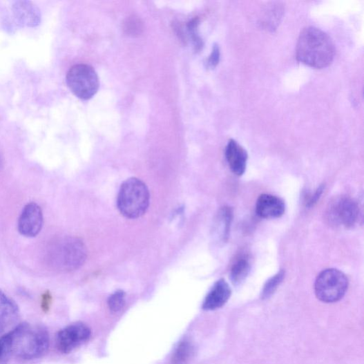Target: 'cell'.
Segmentation results:
<instances>
[{"label": "cell", "mask_w": 364, "mask_h": 364, "mask_svg": "<svg viewBox=\"0 0 364 364\" xmlns=\"http://www.w3.org/2000/svg\"><path fill=\"white\" fill-rule=\"evenodd\" d=\"M66 84L70 91L82 100L92 99L100 86L95 70L86 64L72 66L67 73Z\"/></svg>", "instance_id": "cell-6"}, {"label": "cell", "mask_w": 364, "mask_h": 364, "mask_svg": "<svg viewBox=\"0 0 364 364\" xmlns=\"http://www.w3.org/2000/svg\"><path fill=\"white\" fill-rule=\"evenodd\" d=\"M87 258L84 242L75 236H64L51 242L48 247L46 260L56 271L70 272L77 270Z\"/></svg>", "instance_id": "cell-3"}, {"label": "cell", "mask_w": 364, "mask_h": 364, "mask_svg": "<svg viewBox=\"0 0 364 364\" xmlns=\"http://www.w3.org/2000/svg\"><path fill=\"white\" fill-rule=\"evenodd\" d=\"M12 10L15 19L22 26L35 28L41 23V12L32 2H15Z\"/></svg>", "instance_id": "cell-12"}, {"label": "cell", "mask_w": 364, "mask_h": 364, "mask_svg": "<svg viewBox=\"0 0 364 364\" xmlns=\"http://www.w3.org/2000/svg\"><path fill=\"white\" fill-rule=\"evenodd\" d=\"M327 215V220L332 225L351 228L359 220L360 209L358 204L354 200L347 197H341L330 202Z\"/></svg>", "instance_id": "cell-7"}, {"label": "cell", "mask_w": 364, "mask_h": 364, "mask_svg": "<svg viewBox=\"0 0 364 364\" xmlns=\"http://www.w3.org/2000/svg\"><path fill=\"white\" fill-rule=\"evenodd\" d=\"M336 53L334 44L323 30L305 28L300 33L296 46L297 59L312 68H323L332 64Z\"/></svg>", "instance_id": "cell-1"}, {"label": "cell", "mask_w": 364, "mask_h": 364, "mask_svg": "<svg viewBox=\"0 0 364 364\" xmlns=\"http://www.w3.org/2000/svg\"><path fill=\"white\" fill-rule=\"evenodd\" d=\"M131 23H132V24H131L132 26H129L128 28V30H129L130 32H132L133 33V30H134V29H131V28H133V21H132ZM139 23V22H137V21L135 20V21H134V23H135L134 28H137V30H140V26H137V23Z\"/></svg>", "instance_id": "cell-24"}, {"label": "cell", "mask_w": 364, "mask_h": 364, "mask_svg": "<svg viewBox=\"0 0 364 364\" xmlns=\"http://www.w3.org/2000/svg\"><path fill=\"white\" fill-rule=\"evenodd\" d=\"M325 186L322 184L320 187L317 189L316 191L309 197V198L306 202L307 207L311 208L318 203V202L321 198L323 193L325 191Z\"/></svg>", "instance_id": "cell-22"}, {"label": "cell", "mask_w": 364, "mask_h": 364, "mask_svg": "<svg viewBox=\"0 0 364 364\" xmlns=\"http://www.w3.org/2000/svg\"><path fill=\"white\" fill-rule=\"evenodd\" d=\"M44 217L41 207L32 202L23 207L18 221L19 232L26 237L37 236L43 227Z\"/></svg>", "instance_id": "cell-9"}, {"label": "cell", "mask_w": 364, "mask_h": 364, "mask_svg": "<svg viewBox=\"0 0 364 364\" xmlns=\"http://www.w3.org/2000/svg\"><path fill=\"white\" fill-rule=\"evenodd\" d=\"M285 272L282 270L276 276L270 278L264 285L261 297L262 299L269 298L278 289V287L282 283L285 278Z\"/></svg>", "instance_id": "cell-18"}, {"label": "cell", "mask_w": 364, "mask_h": 364, "mask_svg": "<svg viewBox=\"0 0 364 364\" xmlns=\"http://www.w3.org/2000/svg\"><path fill=\"white\" fill-rule=\"evenodd\" d=\"M52 303V296L48 291L45 292L41 298V307L44 312L50 311Z\"/></svg>", "instance_id": "cell-23"}, {"label": "cell", "mask_w": 364, "mask_h": 364, "mask_svg": "<svg viewBox=\"0 0 364 364\" xmlns=\"http://www.w3.org/2000/svg\"><path fill=\"white\" fill-rule=\"evenodd\" d=\"M225 156L231 172L241 176L246 172L248 153L236 140H231L226 148Z\"/></svg>", "instance_id": "cell-11"}, {"label": "cell", "mask_w": 364, "mask_h": 364, "mask_svg": "<svg viewBox=\"0 0 364 364\" xmlns=\"http://www.w3.org/2000/svg\"><path fill=\"white\" fill-rule=\"evenodd\" d=\"M10 334L12 355L20 359L39 358L47 352L50 347V335L41 325L19 324Z\"/></svg>", "instance_id": "cell-2"}, {"label": "cell", "mask_w": 364, "mask_h": 364, "mask_svg": "<svg viewBox=\"0 0 364 364\" xmlns=\"http://www.w3.org/2000/svg\"><path fill=\"white\" fill-rule=\"evenodd\" d=\"M19 318L17 304L0 289V336L14 329L19 325Z\"/></svg>", "instance_id": "cell-10"}, {"label": "cell", "mask_w": 364, "mask_h": 364, "mask_svg": "<svg viewBox=\"0 0 364 364\" xmlns=\"http://www.w3.org/2000/svg\"><path fill=\"white\" fill-rule=\"evenodd\" d=\"M348 286V278L343 272L329 269L318 275L314 283V292L320 301L332 303L345 296Z\"/></svg>", "instance_id": "cell-5"}, {"label": "cell", "mask_w": 364, "mask_h": 364, "mask_svg": "<svg viewBox=\"0 0 364 364\" xmlns=\"http://www.w3.org/2000/svg\"><path fill=\"white\" fill-rule=\"evenodd\" d=\"M90 335V329L86 324H71L57 334V349L62 354H69L89 341Z\"/></svg>", "instance_id": "cell-8"}, {"label": "cell", "mask_w": 364, "mask_h": 364, "mask_svg": "<svg viewBox=\"0 0 364 364\" xmlns=\"http://www.w3.org/2000/svg\"><path fill=\"white\" fill-rule=\"evenodd\" d=\"M233 220V211L224 207L218 211L213 225V235L220 242H227L229 238L230 228Z\"/></svg>", "instance_id": "cell-15"}, {"label": "cell", "mask_w": 364, "mask_h": 364, "mask_svg": "<svg viewBox=\"0 0 364 364\" xmlns=\"http://www.w3.org/2000/svg\"><path fill=\"white\" fill-rule=\"evenodd\" d=\"M251 270V264L247 257H240L233 265L231 270V280L237 285H240L248 276Z\"/></svg>", "instance_id": "cell-16"}, {"label": "cell", "mask_w": 364, "mask_h": 364, "mask_svg": "<svg viewBox=\"0 0 364 364\" xmlns=\"http://www.w3.org/2000/svg\"><path fill=\"white\" fill-rule=\"evenodd\" d=\"M193 354V347L189 341L182 342L176 349L173 356L174 364H184L192 356Z\"/></svg>", "instance_id": "cell-17"}, {"label": "cell", "mask_w": 364, "mask_h": 364, "mask_svg": "<svg viewBox=\"0 0 364 364\" xmlns=\"http://www.w3.org/2000/svg\"><path fill=\"white\" fill-rule=\"evenodd\" d=\"M220 48L217 44H215L213 48V51L210 55L207 65L210 68H214L220 61Z\"/></svg>", "instance_id": "cell-21"}, {"label": "cell", "mask_w": 364, "mask_h": 364, "mask_svg": "<svg viewBox=\"0 0 364 364\" xmlns=\"http://www.w3.org/2000/svg\"><path fill=\"white\" fill-rule=\"evenodd\" d=\"M117 208L125 217L135 220L146 213L150 205V192L146 184L132 178L121 185L117 200Z\"/></svg>", "instance_id": "cell-4"}, {"label": "cell", "mask_w": 364, "mask_h": 364, "mask_svg": "<svg viewBox=\"0 0 364 364\" xmlns=\"http://www.w3.org/2000/svg\"><path fill=\"white\" fill-rule=\"evenodd\" d=\"M231 296V289L224 279L218 280L208 294L204 301V310H215L223 307Z\"/></svg>", "instance_id": "cell-14"}, {"label": "cell", "mask_w": 364, "mask_h": 364, "mask_svg": "<svg viewBox=\"0 0 364 364\" xmlns=\"http://www.w3.org/2000/svg\"><path fill=\"white\" fill-rule=\"evenodd\" d=\"M256 211L257 214L263 218H277L281 217L285 211V204L280 198L271 195V194H262L256 202Z\"/></svg>", "instance_id": "cell-13"}, {"label": "cell", "mask_w": 364, "mask_h": 364, "mask_svg": "<svg viewBox=\"0 0 364 364\" xmlns=\"http://www.w3.org/2000/svg\"><path fill=\"white\" fill-rule=\"evenodd\" d=\"M12 356V338L8 332L0 336V364H8Z\"/></svg>", "instance_id": "cell-19"}, {"label": "cell", "mask_w": 364, "mask_h": 364, "mask_svg": "<svg viewBox=\"0 0 364 364\" xmlns=\"http://www.w3.org/2000/svg\"><path fill=\"white\" fill-rule=\"evenodd\" d=\"M126 294L124 290H117L108 300V305L111 311L117 312L122 309L126 305Z\"/></svg>", "instance_id": "cell-20"}]
</instances>
